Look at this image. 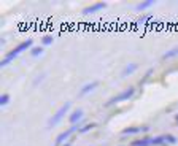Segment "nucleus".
Instances as JSON below:
<instances>
[{"label": "nucleus", "mask_w": 178, "mask_h": 146, "mask_svg": "<svg viewBox=\"0 0 178 146\" xmlns=\"http://www.w3.org/2000/svg\"><path fill=\"white\" fill-rule=\"evenodd\" d=\"M53 43V37L51 35H46V37L43 38V44H51Z\"/></svg>", "instance_id": "obj_19"}, {"label": "nucleus", "mask_w": 178, "mask_h": 146, "mask_svg": "<svg viewBox=\"0 0 178 146\" xmlns=\"http://www.w3.org/2000/svg\"><path fill=\"white\" fill-rule=\"evenodd\" d=\"M30 46H32V40H26V41H22V43H19V44H18V46L13 49V51H10L7 56H5V57H3V61H2V64H0V65H2V67H5V65H8V64H10V62L14 59V57H16L18 54H21L22 51H26V49H29Z\"/></svg>", "instance_id": "obj_1"}, {"label": "nucleus", "mask_w": 178, "mask_h": 146, "mask_svg": "<svg viewBox=\"0 0 178 146\" xmlns=\"http://www.w3.org/2000/svg\"><path fill=\"white\" fill-rule=\"evenodd\" d=\"M134 92H135V89L134 87H127L124 89L121 94H118L116 97H113V99H110V102L107 103V105H113V103H118V102H123V100H129L130 97L134 95Z\"/></svg>", "instance_id": "obj_3"}, {"label": "nucleus", "mask_w": 178, "mask_h": 146, "mask_svg": "<svg viewBox=\"0 0 178 146\" xmlns=\"http://www.w3.org/2000/svg\"><path fill=\"white\" fill-rule=\"evenodd\" d=\"M135 70H137V65H135V64H129V65H127V67L123 70V76L130 75V73H134Z\"/></svg>", "instance_id": "obj_12"}, {"label": "nucleus", "mask_w": 178, "mask_h": 146, "mask_svg": "<svg viewBox=\"0 0 178 146\" xmlns=\"http://www.w3.org/2000/svg\"><path fill=\"white\" fill-rule=\"evenodd\" d=\"M175 56H178V46H175V48H172L170 51L164 52L162 59H170V57H175Z\"/></svg>", "instance_id": "obj_11"}, {"label": "nucleus", "mask_w": 178, "mask_h": 146, "mask_svg": "<svg viewBox=\"0 0 178 146\" xmlns=\"http://www.w3.org/2000/svg\"><path fill=\"white\" fill-rule=\"evenodd\" d=\"M69 108H70V102H65L64 105L61 106V108L56 111V114L53 116L51 119H49V122H48V126L49 127H53V126H56V124H59V121H61L62 118H64L65 114H67V111H69Z\"/></svg>", "instance_id": "obj_2"}, {"label": "nucleus", "mask_w": 178, "mask_h": 146, "mask_svg": "<svg viewBox=\"0 0 178 146\" xmlns=\"http://www.w3.org/2000/svg\"><path fill=\"white\" fill-rule=\"evenodd\" d=\"M165 143H170V145H175L177 143V138L173 135H165Z\"/></svg>", "instance_id": "obj_16"}, {"label": "nucleus", "mask_w": 178, "mask_h": 146, "mask_svg": "<svg viewBox=\"0 0 178 146\" xmlns=\"http://www.w3.org/2000/svg\"><path fill=\"white\" fill-rule=\"evenodd\" d=\"M76 129H78V126H72V127H69L67 130H64L62 133H59V135H57V138H56V145H54V146L62 145V143H64L65 140H67V138L70 137V133H73Z\"/></svg>", "instance_id": "obj_4"}, {"label": "nucleus", "mask_w": 178, "mask_h": 146, "mask_svg": "<svg viewBox=\"0 0 178 146\" xmlns=\"http://www.w3.org/2000/svg\"><path fill=\"white\" fill-rule=\"evenodd\" d=\"M165 143V137H154L151 138V145H164Z\"/></svg>", "instance_id": "obj_13"}, {"label": "nucleus", "mask_w": 178, "mask_h": 146, "mask_svg": "<svg viewBox=\"0 0 178 146\" xmlns=\"http://www.w3.org/2000/svg\"><path fill=\"white\" fill-rule=\"evenodd\" d=\"M94 87H97V81H92V83H89V84H84V86H83V89H81V92H80V94H81V95H84V94H88V92L94 91Z\"/></svg>", "instance_id": "obj_8"}, {"label": "nucleus", "mask_w": 178, "mask_h": 146, "mask_svg": "<svg viewBox=\"0 0 178 146\" xmlns=\"http://www.w3.org/2000/svg\"><path fill=\"white\" fill-rule=\"evenodd\" d=\"M154 3H156L154 0H148V2H142V3H137V5H135V8H137L138 11H142V10H145V8L151 7V5H154Z\"/></svg>", "instance_id": "obj_10"}, {"label": "nucleus", "mask_w": 178, "mask_h": 146, "mask_svg": "<svg viewBox=\"0 0 178 146\" xmlns=\"http://www.w3.org/2000/svg\"><path fill=\"white\" fill-rule=\"evenodd\" d=\"M151 145V138H142V140H135L132 143V146H150Z\"/></svg>", "instance_id": "obj_9"}, {"label": "nucleus", "mask_w": 178, "mask_h": 146, "mask_svg": "<svg viewBox=\"0 0 178 146\" xmlns=\"http://www.w3.org/2000/svg\"><path fill=\"white\" fill-rule=\"evenodd\" d=\"M81 118H83V111H81V110H75V111L72 113V116H70V122L75 126L76 121H80Z\"/></svg>", "instance_id": "obj_7"}, {"label": "nucleus", "mask_w": 178, "mask_h": 146, "mask_svg": "<svg viewBox=\"0 0 178 146\" xmlns=\"http://www.w3.org/2000/svg\"><path fill=\"white\" fill-rule=\"evenodd\" d=\"M105 7H107V3H103V2H97V3H94V5H91V7L84 8V10H83V13H84V14H91V13H96V11L102 10V8H105Z\"/></svg>", "instance_id": "obj_5"}, {"label": "nucleus", "mask_w": 178, "mask_h": 146, "mask_svg": "<svg viewBox=\"0 0 178 146\" xmlns=\"http://www.w3.org/2000/svg\"><path fill=\"white\" fill-rule=\"evenodd\" d=\"M150 19H153V16H142L140 19L137 21V22H138V24H145V22H148Z\"/></svg>", "instance_id": "obj_18"}, {"label": "nucleus", "mask_w": 178, "mask_h": 146, "mask_svg": "<svg viewBox=\"0 0 178 146\" xmlns=\"http://www.w3.org/2000/svg\"><path fill=\"white\" fill-rule=\"evenodd\" d=\"M32 56H40L41 52H43V48H40V46H35V48H32Z\"/></svg>", "instance_id": "obj_15"}, {"label": "nucleus", "mask_w": 178, "mask_h": 146, "mask_svg": "<svg viewBox=\"0 0 178 146\" xmlns=\"http://www.w3.org/2000/svg\"><path fill=\"white\" fill-rule=\"evenodd\" d=\"M8 102H10V95H8V94H3L2 97H0V105H2V106H5Z\"/></svg>", "instance_id": "obj_14"}, {"label": "nucleus", "mask_w": 178, "mask_h": 146, "mask_svg": "<svg viewBox=\"0 0 178 146\" xmlns=\"http://www.w3.org/2000/svg\"><path fill=\"white\" fill-rule=\"evenodd\" d=\"M150 129V127L143 126V127H127V129L123 130L124 135H127V133H140V132H146V130Z\"/></svg>", "instance_id": "obj_6"}, {"label": "nucleus", "mask_w": 178, "mask_h": 146, "mask_svg": "<svg viewBox=\"0 0 178 146\" xmlns=\"http://www.w3.org/2000/svg\"><path fill=\"white\" fill-rule=\"evenodd\" d=\"M175 119H177V122H178V114H177V118H175Z\"/></svg>", "instance_id": "obj_20"}, {"label": "nucleus", "mask_w": 178, "mask_h": 146, "mask_svg": "<svg viewBox=\"0 0 178 146\" xmlns=\"http://www.w3.org/2000/svg\"><path fill=\"white\" fill-rule=\"evenodd\" d=\"M94 127H96V124H86L84 127H81V129H80V132H88V130L94 129Z\"/></svg>", "instance_id": "obj_17"}]
</instances>
